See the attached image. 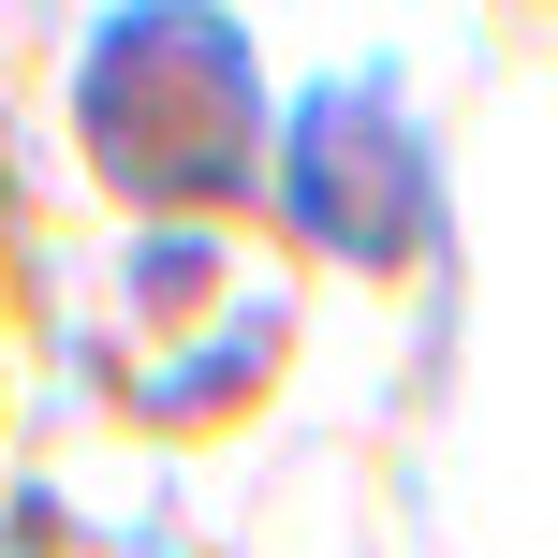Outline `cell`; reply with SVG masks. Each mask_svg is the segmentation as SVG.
<instances>
[{"label":"cell","mask_w":558,"mask_h":558,"mask_svg":"<svg viewBox=\"0 0 558 558\" xmlns=\"http://www.w3.org/2000/svg\"><path fill=\"white\" fill-rule=\"evenodd\" d=\"M294 206H308V235H338V251H397V235L426 221V147L397 133L383 104L338 88V104L308 118V147H294Z\"/></svg>","instance_id":"cell-2"},{"label":"cell","mask_w":558,"mask_h":558,"mask_svg":"<svg viewBox=\"0 0 558 558\" xmlns=\"http://www.w3.org/2000/svg\"><path fill=\"white\" fill-rule=\"evenodd\" d=\"M88 147L133 192H221L251 162V59H235V29L192 15V0L118 15L104 59H88Z\"/></svg>","instance_id":"cell-1"}]
</instances>
